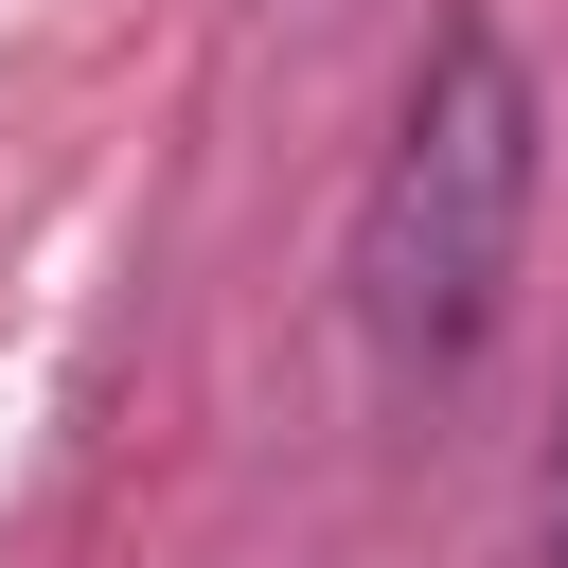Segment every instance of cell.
Wrapping results in <instances>:
<instances>
[{
    "label": "cell",
    "mask_w": 568,
    "mask_h": 568,
    "mask_svg": "<svg viewBox=\"0 0 568 568\" xmlns=\"http://www.w3.org/2000/svg\"><path fill=\"white\" fill-rule=\"evenodd\" d=\"M532 195H550V106H532L497 18H444L390 142H373V178H355V231H337V302H355L390 390H462L497 355Z\"/></svg>",
    "instance_id": "cell-1"
},
{
    "label": "cell",
    "mask_w": 568,
    "mask_h": 568,
    "mask_svg": "<svg viewBox=\"0 0 568 568\" xmlns=\"http://www.w3.org/2000/svg\"><path fill=\"white\" fill-rule=\"evenodd\" d=\"M550 568H568V444H550Z\"/></svg>",
    "instance_id": "cell-2"
}]
</instances>
